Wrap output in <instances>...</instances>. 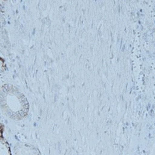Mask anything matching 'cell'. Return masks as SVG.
<instances>
[{
  "mask_svg": "<svg viewBox=\"0 0 155 155\" xmlns=\"http://www.w3.org/2000/svg\"><path fill=\"white\" fill-rule=\"evenodd\" d=\"M0 145V155H11L9 146L2 136L1 138Z\"/></svg>",
  "mask_w": 155,
  "mask_h": 155,
  "instance_id": "cell-2",
  "label": "cell"
},
{
  "mask_svg": "<svg viewBox=\"0 0 155 155\" xmlns=\"http://www.w3.org/2000/svg\"><path fill=\"white\" fill-rule=\"evenodd\" d=\"M24 152L25 153V155H37V152L35 150L32 149H30V148L28 149V150L26 149L25 151H24ZM16 155H24V153H23V152L21 151H21H19V152L18 150V153Z\"/></svg>",
  "mask_w": 155,
  "mask_h": 155,
  "instance_id": "cell-3",
  "label": "cell"
},
{
  "mask_svg": "<svg viewBox=\"0 0 155 155\" xmlns=\"http://www.w3.org/2000/svg\"><path fill=\"white\" fill-rule=\"evenodd\" d=\"M1 102L3 109L12 119H22L28 112V102L18 92L11 91L2 93Z\"/></svg>",
  "mask_w": 155,
  "mask_h": 155,
  "instance_id": "cell-1",
  "label": "cell"
}]
</instances>
